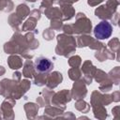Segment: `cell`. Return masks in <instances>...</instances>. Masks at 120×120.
I'll return each instance as SVG.
<instances>
[{"label": "cell", "mask_w": 120, "mask_h": 120, "mask_svg": "<svg viewBox=\"0 0 120 120\" xmlns=\"http://www.w3.org/2000/svg\"><path fill=\"white\" fill-rule=\"evenodd\" d=\"M53 68L52 62L44 56H39L35 61V69L38 73H48L50 72Z\"/></svg>", "instance_id": "obj_2"}, {"label": "cell", "mask_w": 120, "mask_h": 120, "mask_svg": "<svg viewBox=\"0 0 120 120\" xmlns=\"http://www.w3.org/2000/svg\"><path fill=\"white\" fill-rule=\"evenodd\" d=\"M112 26L107 21H102L95 26L94 35L98 39H107L112 36Z\"/></svg>", "instance_id": "obj_1"}]
</instances>
